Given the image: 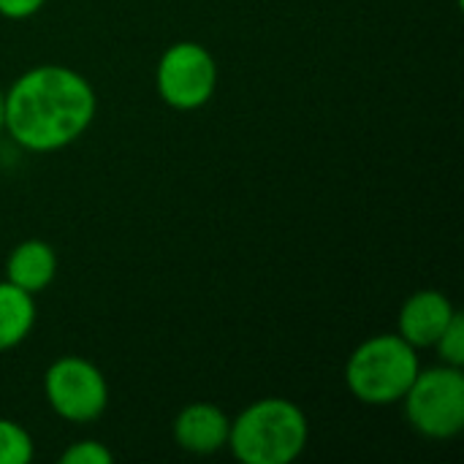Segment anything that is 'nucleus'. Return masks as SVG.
I'll return each instance as SVG.
<instances>
[{
  "mask_svg": "<svg viewBox=\"0 0 464 464\" xmlns=\"http://www.w3.org/2000/svg\"><path fill=\"white\" fill-rule=\"evenodd\" d=\"M3 125L8 139L27 152H57L87 133L98 111L95 87L68 65L27 68L3 90Z\"/></svg>",
  "mask_w": 464,
  "mask_h": 464,
  "instance_id": "nucleus-1",
  "label": "nucleus"
},
{
  "mask_svg": "<svg viewBox=\"0 0 464 464\" xmlns=\"http://www.w3.org/2000/svg\"><path fill=\"white\" fill-rule=\"evenodd\" d=\"M310 440L304 411L285 397H261L231 419L228 446L242 464L296 462Z\"/></svg>",
  "mask_w": 464,
  "mask_h": 464,
  "instance_id": "nucleus-2",
  "label": "nucleus"
},
{
  "mask_svg": "<svg viewBox=\"0 0 464 464\" xmlns=\"http://www.w3.org/2000/svg\"><path fill=\"white\" fill-rule=\"evenodd\" d=\"M421 370L419 351L394 334H372L345 362L348 392L370 408H389L402 402Z\"/></svg>",
  "mask_w": 464,
  "mask_h": 464,
  "instance_id": "nucleus-3",
  "label": "nucleus"
},
{
  "mask_svg": "<svg viewBox=\"0 0 464 464\" xmlns=\"http://www.w3.org/2000/svg\"><path fill=\"white\" fill-rule=\"evenodd\" d=\"M408 424L430 440H454L464 430L462 367L438 364L419 370L402 397Z\"/></svg>",
  "mask_w": 464,
  "mask_h": 464,
  "instance_id": "nucleus-4",
  "label": "nucleus"
},
{
  "mask_svg": "<svg viewBox=\"0 0 464 464\" xmlns=\"http://www.w3.org/2000/svg\"><path fill=\"white\" fill-rule=\"evenodd\" d=\"M155 90L160 101L177 111L207 106L218 90V63L198 41L171 44L155 68Z\"/></svg>",
  "mask_w": 464,
  "mask_h": 464,
  "instance_id": "nucleus-5",
  "label": "nucleus"
},
{
  "mask_svg": "<svg viewBox=\"0 0 464 464\" xmlns=\"http://www.w3.org/2000/svg\"><path fill=\"white\" fill-rule=\"evenodd\" d=\"M44 397L63 421L90 424L106 413L109 383L90 359L60 356L44 372Z\"/></svg>",
  "mask_w": 464,
  "mask_h": 464,
  "instance_id": "nucleus-6",
  "label": "nucleus"
},
{
  "mask_svg": "<svg viewBox=\"0 0 464 464\" xmlns=\"http://www.w3.org/2000/svg\"><path fill=\"white\" fill-rule=\"evenodd\" d=\"M454 315H457V307L443 291L424 288V291L411 294L405 304L400 307L397 334L405 343H411L416 351L435 348V343L440 340L446 326L454 321Z\"/></svg>",
  "mask_w": 464,
  "mask_h": 464,
  "instance_id": "nucleus-7",
  "label": "nucleus"
},
{
  "mask_svg": "<svg viewBox=\"0 0 464 464\" xmlns=\"http://www.w3.org/2000/svg\"><path fill=\"white\" fill-rule=\"evenodd\" d=\"M231 416L215 402H190L185 405L174 424L171 438L174 443L196 457H212L228 446Z\"/></svg>",
  "mask_w": 464,
  "mask_h": 464,
  "instance_id": "nucleus-8",
  "label": "nucleus"
},
{
  "mask_svg": "<svg viewBox=\"0 0 464 464\" xmlns=\"http://www.w3.org/2000/svg\"><path fill=\"white\" fill-rule=\"evenodd\" d=\"M57 277V253L44 239H22L5 258V280L27 294L46 291Z\"/></svg>",
  "mask_w": 464,
  "mask_h": 464,
  "instance_id": "nucleus-9",
  "label": "nucleus"
},
{
  "mask_svg": "<svg viewBox=\"0 0 464 464\" xmlns=\"http://www.w3.org/2000/svg\"><path fill=\"white\" fill-rule=\"evenodd\" d=\"M35 299L33 294L0 280V353L19 348L35 326Z\"/></svg>",
  "mask_w": 464,
  "mask_h": 464,
  "instance_id": "nucleus-10",
  "label": "nucleus"
},
{
  "mask_svg": "<svg viewBox=\"0 0 464 464\" xmlns=\"http://www.w3.org/2000/svg\"><path fill=\"white\" fill-rule=\"evenodd\" d=\"M33 457L35 446L30 432L11 419H0V464H27Z\"/></svg>",
  "mask_w": 464,
  "mask_h": 464,
  "instance_id": "nucleus-11",
  "label": "nucleus"
},
{
  "mask_svg": "<svg viewBox=\"0 0 464 464\" xmlns=\"http://www.w3.org/2000/svg\"><path fill=\"white\" fill-rule=\"evenodd\" d=\"M435 351L440 356V364L464 367V318L462 313L454 315V321L446 326L440 340L435 343Z\"/></svg>",
  "mask_w": 464,
  "mask_h": 464,
  "instance_id": "nucleus-12",
  "label": "nucleus"
},
{
  "mask_svg": "<svg viewBox=\"0 0 464 464\" xmlns=\"http://www.w3.org/2000/svg\"><path fill=\"white\" fill-rule=\"evenodd\" d=\"M114 454L98 443V440H79L71 443L63 454H60V464H111Z\"/></svg>",
  "mask_w": 464,
  "mask_h": 464,
  "instance_id": "nucleus-13",
  "label": "nucleus"
},
{
  "mask_svg": "<svg viewBox=\"0 0 464 464\" xmlns=\"http://www.w3.org/2000/svg\"><path fill=\"white\" fill-rule=\"evenodd\" d=\"M44 5L46 0H0V16L11 22H22L35 16Z\"/></svg>",
  "mask_w": 464,
  "mask_h": 464,
  "instance_id": "nucleus-14",
  "label": "nucleus"
},
{
  "mask_svg": "<svg viewBox=\"0 0 464 464\" xmlns=\"http://www.w3.org/2000/svg\"><path fill=\"white\" fill-rule=\"evenodd\" d=\"M3 114H5V103H3V90H0V136L5 133V125H3Z\"/></svg>",
  "mask_w": 464,
  "mask_h": 464,
  "instance_id": "nucleus-15",
  "label": "nucleus"
}]
</instances>
